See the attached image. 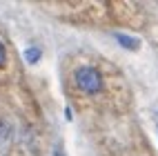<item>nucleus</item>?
<instances>
[{"instance_id":"obj_1","label":"nucleus","mask_w":158,"mask_h":156,"mask_svg":"<svg viewBox=\"0 0 158 156\" xmlns=\"http://www.w3.org/2000/svg\"><path fill=\"white\" fill-rule=\"evenodd\" d=\"M73 80H76V87L85 94H98L102 89V76L94 67H80L73 76Z\"/></svg>"},{"instance_id":"obj_3","label":"nucleus","mask_w":158,"mask_h":156,"mask_svg":"<svg viewBox=\"0 0 158 156\" xmlns=\"http://www.w3.org/2000/svg\"><path fill=\"white\" fill-rule=\"evenodd\" d=\"M116 40L125 47V49H134V51H138L140 49V43L136 38H131V36H125V34H116Z\"/></svg>"},{"instance_id":"obj_5","label":"nucleus","mask_w":158,"mask_h":156,"mask_svg":"<svg viewBox=\"0 0 158 156\" xmlns=\"http://www.w3.org/2000/svg\"><path fill=\"white\" fill-rule=\"evenodd\" d=\"M5 65H7V47L0 43V69H2Z\"/></svg>"},{"instance_id":"obj_2","label":"nucleus","mask_w":158,"mask_h":156,"mask_svg":"<svg viewBox=\"0 0 158 156\" xmlns=\"http://www.w3.org/2000/svg\"><path fill=\"white\" fill-rule=\"evenodd\" d=\"M11 138H14V127L7 120H0V152H5L9 147Z\"/></svg>"},{"instance_id":"obj_4","label":"nucleus","mask_w":158,"mask_h":156,"mask_svg":"<svg viewBox=\"0 0 158 156\" xmlns=\"http://www.w3.org/2000/svg\"><path fill=\"white\" fill-rule=\"evenodd\" d=\"M25 58H27L29 65H36V62L40 60V49H38V47H29V49L25 51Z\"/></svg>"}]
</instances>
